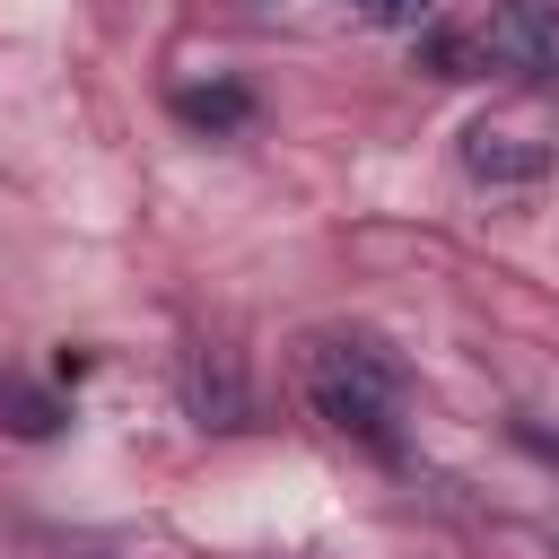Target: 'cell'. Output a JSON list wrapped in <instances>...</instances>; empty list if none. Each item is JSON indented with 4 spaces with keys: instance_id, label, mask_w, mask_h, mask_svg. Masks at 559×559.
<instances>
[{
    "instance_id": "4",
    "label": "cell",
    "mask_w": 559,
    "mask_h": 559,
    "mask_svg": "<svg viewBox=\"0 0 559 559\" xmlns=\"http://www.w3.org/2000/svg\"><path fill=\"white\" fill-rule=\"evenodd\" d=\"M183 402H192L201 428H236V419H245L236 358H227V349H192V358H183Z\"/></svg>"
},
{
    "instance_id": "3",
    "label": "cell",
    "mask_w": 559,
    "mask_h": 559,
    "mask_svg": "<svg viewBox=\"0 0 559 559\" xmlns=\"http://www.w3.org/2000/svg\"><path fill=\"white\" fill-rule=\"evenodd\" d=\"M463 157H472V175H480V183H533V175L550 166V148H542L533 131H515V122H472Z\"/></svg>"
},
{
    "instance_id": "7",
    "label": "cell",
    "mask_w": 559,
    "mask_h": 559,
    "mask_svg": "<svg viewBox=\"0 0 559 559\" xmlns=\"http://www.w3.org/2000/svg\"><path fill=\"white\" fill-rule=\"evenodd\" d=\"M349 9H358L367 26H419V17L437 9V0H349Z\"/></svg>"
},
{
    "instance_id": "5",
    "label": "cell",
    "mask_w": 559,
    "mask_h": 559,
    "mask_svg": "<svg viewBox=\"0 0 559 559\" xmlns=\"http://www.w3.org/2000/svg\"><path fill=\"white\" fill-rule=\"evenodd\" d=\"M175 114H183L192 131H236V122L253 114V96H245V87H175Z\"/></svg>"
},
{
    "instance_id": "2",
    "label": "cell",
    "mask_w": 559,
    "mask_h": 559,
    "mask_svg": "<svg viewBox=\"0 0 559 559\" xmlns=\"http://www.w3.org/2000/svg\"><path fill=\"white\" fill-rule=\"evenodd\" d=\"M472 44H480V70H515L533 87H559V0H489Z\"/></svg>"
},
{
    "instance_id": "6",
    "label": "cell",
    "mask_w": 559,
    "mask_h": 559,
    "mask_svg": "<svg viewBox=\"0 0 559 559\" xmlns=\"http://www.w3.org/2000/svg\"><path fill=\"white\" fill-rule=\"evenodd\" d=\"M0 419H9L17 437H52V428H61V402L35 393V384H17V376H0Z\"/></svg>"
},
{
    "instance_id": "1",
    "label": "cell",
    "mask_w": 559,
    "mask_h": 559,
    "mask_svg": "<svg viewBox=\"0 0 559 559\" xmlns=\"http://www.w3.org/2000/svg\"><path fill=\"white\" fill-rule=\"evenodd\" d=\"M306 402L323 411V428L358 437L367 454H402L411 367L376 332H323V341H306Z\"/></svg>"
}]
</instances>
